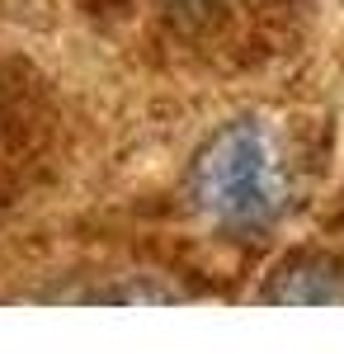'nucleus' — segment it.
<instances>
[{
	"label": "nucleus",
	"mask_w": 344,
	"mask_h": 354,
	"mask_svg": "<svg viewBox=\"0 0 344 354\" xmlns=\"http://www.w3.org/2000/svg\"><path fill=\"white\" fill-rule=\"evenodd\" d=\"M193 208L222 232H260L292 203V156L283 133L265 118H236L193 156Z\"/></svg>",
	"instance_id": "f257e3e1"
}]
</instances>
